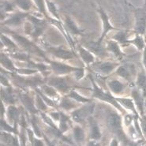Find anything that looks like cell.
<instances>
[{"label":"cell","mask_w":146,"mask_h":146,"mask_svg":"<svg viewBox=\"0 0 146 146\" xmlns=\"http://www.w3.org/2000/svg\"><path fill=\"white\" fill-rule=\"evenodd\" d=\"M20 97L23 104L27 110H29L31 113H36V110L35 108V101L33 99L31 98L30 96H28L27 94H21Z\"/></svg>","instance_id":"9a60e30c"},{"label":"cell","mask_w":146,"mask_h":146,"mask_svg":"<svg viewBox=\"0 0 146 146\" xmlns=\"http://www.w3.org/2000/svg\"><path fill=\"white\" fill-rule=\"evenodd\" d=\"M90 137L93 140H99L101 137V133L98 125L92 122L90 126Z\"/></svg>","instance_id":"484cf974"},{"label":"cell","mask_w":146,"mask_h":146,"mask_svg":"<svg viewBox=\"0 0 146 146\" xmlns=\"http://www.w3.org/2000/svg\"><path fill=\"white\" fill-rule=\"evenodd\" d=\"M28 17V14L26 13H16V14L11 15L7 21H5L4 25H13V26H17L22 23V21H24L25 18Z\"/></svg>","instance_id":"4fadbf2b"},{"label":"cell","mask_w":146,"mask_h":146,"mask_svg":"<svg viewBox=\"0 0 146 146\" xmlns=\"http://www.w3.org/2000/svg\"><path fill=\"white\" fill-rule=\"evenodd\" d=\"M15 7L16 6H15V4L14 3H4L2 5V10L5 11V12L9 13V12H11V11H14Z\"/></svg>","instance_id":"74e56055"},{"label":"cell","mask_w":146,"mask_h":146,"mask_svg":"<svg viewBox=\"0 0 146 146\" xmlns=\"http://www.w3.org/2000/svg\"><path fill=\"white\" fill-rule=\"evenodd\" d=\"M72 100L73 99L69 97V96H66V97H64V98L62 100L61 103H60V106L62 108L65 110H71L72 108H74L75 104L74 103L72 102Z\"/></svg>","instance_id":"1f68e13d"},{"label":"cell","mask_w":146,"mask_h":146,"mask_svg":"<svg viewBox=\"0 0 146 146\" xmlns=\"http://www.w3.org/2000/svg\"><path fill=\"white\" fill-rule=\"evenodd\" d=\"M14 3L15 4L16 7L24 11L31 10L32 7H33L32 0H14Z\"/></svg>","instance_id":"44dd1931"},{"label":"cell","mask_w":146,"mask_h":146,"mask_svg":"<svg viewBox=\"0 0 146 146\" xmlns=\"http://www.w3.org/2000/svg\"><path fill=\"white\" fill-rule=\"evenodd\" d=\"M144 7L146 8V0H145V3H144Z\"/></svg>","instance_id":"7bdbcfd3"},{"label":"cell","mask_w":146,"mask_h":146,"mask_svg":"<svg viewBox=\"0 0 146 146\" xmlns=\"http://www.w3.org/2000/svg\"><path fill=\"white\" fill-rule=\"evenodd\" d=\"M137 85L138 89L141 92L144 97L146 98V72L145 70L141 71L137 74Z\"/></svg>","instance_id":"5bb4252c"},{"label":"cell","mask_w":146,"mask_h":146,"mask_svg":"<svg viewBox=\"0 0 146 146\" xmlns=\"http://www.w3.org/2000/svg\"><path fill=\"white\" fill-rule=\"evenodd\" d=\"M7 114H8V116L10 120L14 122H17L19 119V116H20V111L17 110V108H15L14 106H10L8 108Z\"/></svg>","instance_id":"4316f807"},{"label":"cell","mask_w":146,"mask_h":146,"mask_svg":"<svg viewBox=\"0 0 146 146\" xmlns=\"http://www.w3.org/2000/svg\"><path fill=\"white\" fill-rule=\"evenodd\" d=\"M48 51L55 57L62 59H71L75 57L74 54L72 51L61 48H51L48 49Z\"/></svg>","instance_id":"30bf717a"},{"label":"cell","mask_w":146,"mask_h":146,"mask_svg":"<svg viewBox=\"0 0 146 146\" xmlns=\"http://www.w3.org/2000/svg\"><path fill=\"white\" fill-rule=\"evenodd\" d=\"M73 134L74 139L78 142H82L85 140V133L84 130L79 127V126H75L73 129Z\"/></svg>","instance_id":"f546056e"},{"label":"cell","mask_w":146,"mask_h":146,"mask_svg":"<svg viewBox=\"0 0 146 146\" xmlns=\"http://www.w3.org/2000/svg\"><path fill=\"white\" fill-rule=\"evenodd\" d=\"M92 111H93V107L92 106H85L84 108L75 110V111L72 112V118L75 122L82 123L92 113Z\"/></svg>","instance_id":"ba28073f"},{"label":"cell","mask_w":146,"mask_h":146,"mask_svg":"<svg viewBox=\"0 0 146 146\" xmlns=\"http://www.w3.org/2000/svg\"><path fill=\"white\" fill-rule=\"evenodd\" d=\"M107 123L109 129L120 137L121 139H126V136L122 132V122L121 117L116 112H110L107 117Z\"/></svg>","instance_id":"7a4b0ae2"},{"label":"cell","mask_w":146,"mask_h":146,"mask_svg":"<svg viewBox=\"0 0 146 146\" xmlns=\"http://www.w3.org/2000/svg\"><path fill=\"white\" fill-rule=\"evenodd\" d=\"M1 83L2 85H5V86H9V82L4 76H1Z\"/></svg>","instance_id":"60d3db41"},{"label":"cell","mask_w":146,"mask_h":146,"mask_svg":"<svg viewBox=\"0 0 146 146\" xmlns=\"http://www.w3.org/2000/svg\"><path fill=\"white\" fill-rule=\"evenodd\" d=\"M99 14L100 15V17H101V20H102L103 22V27H104V31H103V33L101 35V36L100 38L99 39V40L96 42V44L97 45H100V44H101V42L104 40V38L105 36L107 33L110 32V31L113 30V29H115V28L113 27L111 24V22H110V21H109V17L108 16V14H106L105 11L103 10V9H100L98 10Z\"/></svg>","instance_id":"52a82bcc"},{"label":"cell","mask_w":146,"mask_h":146,"mask_svg":"<svg viewBox=\"0 0 146 146\" xmlns=\"http://www.w3.org/2000/svg\"><path fill=\"white\" fill-rule=\"evenodd\" d=\"M143 65H144L145 70L146 72V47L144 49V53H143Z\"/></svg>","instance_id":"b9f144b4"},{"label":"cell","mask_w":146,"mask_h":146,"mask_svg":"<svg viewBox=\"0 0 146 146\" xmlns=\"http://www.w3.org/2000/svg\"><path fill=\"white\" fill-rule=\"evenodd\" d=\"M42 92L44 94L48 96L49 97H56L58 96V93L56 90L53 88V86H49V85H43L42 86Z\"/></svg>","instance_id":"4dcf8cb0"},{"label":"cell","mask_w":146,"mask_h":146,"mask_svg":"<svg viewBox=\"0 0 146 146\" xmlns=\"http://www.w3.org/2000/svg\"><path fill=\"white\" fill-rule=\"evenodd\" d=\"M135 72H136L135 66L133 65L129 64V63L119 66L117 70V74L120 77H122L129 82H130L133 79L132 78L133 77V75L135 74Z\"/></svg>","instance_id":"9c48e42d"},{"label":"cell","mask_w":146,"mask_h":146,"mask_svg":"<svg viewBox=\"0 0 146 146\" xmlns=\"http://www.w3.org/2000/svg\"><path fill=\"white\" fill-rule=\"evenodd\" d=\"M68 96L73 99V100H74L75 101H77V102L85 103H85H88L89 101H90V100H89V99L83 97L82 96H81L80 94H78V92H75V91H74V90L70 92Z\"/></svg>","instance_id":"d6a6232c"},{"label":"cell","mask_w":146,"mask_h":146,"mask_svg":"<svg viewBox=\"0 0 146 146\" xmlns=\"http://www.w3.org/2000/svg\"><path fill=\"white\" fill-rule=\"evenodd\" d=\"M78 51H79V54H80L81 57L83 59V61L85 62L87 65L92 63L93 62L95 61V58H94L93 54L90 51H88L87 49L79 46Z\"/></svg>","instance_id":"e0dca14e"},{"label":"cell","mask_w":146,"mask_h":146,"mask_svg":"<svg viewBox=\"0 0 146 146\" xmlns=\"http://www.w3.org/2000/svg\"><path fill=\"white\" fill-rule=\"evenodd\" d=\"M46 4H47L48 10H49V11L51 12V14H53L54 17H58V16H57V9L55 8L54 4L52 2H51V1H48V0L46 1Z\"/></svg>","instance_id":"f35d334b"},{"label":"cell","mask_w":146,"mask_h":146,"mask_svg":"<svg viewBox=\"0 0 146 146\" xmlns=\"http://www.w3.org/2000/svg\"><path fill=\"white\" fill-rule=\"evenodd\" d=\"M32 124H33V132L38 137H41V132L40 129H39V126H38L37 123H36V119L33 116V120H32Z\"/></svg>","instance_id":"ab89813d"},{"label":"cell","mask_w":146,"mask_h":146,"mask_svg":"<svg viewBox=\"0 0 146 146\" xmlns=\"http://www.w3.org/2000/svg\"><path fill=\"white\" fill-rule=\"evenodd\" d=\"M1 39H2V42L3 43L4 45L8 48L9 49H12V50H15V49H17V45L15 44V43H14L12 40H10V39L8 37H7L5 35H2L1 36Z\"/></svg>","instance_id":"e575fe53"},{"label":"cell","mask_w":146,"mask_h":146,"mask_svg":"<svg viewBox=\"0 0 146 146\" xmlns=\"http://www.w3.org/2000/svg\"><path fill=\"white\" fill-rule=\"evenodd\" d=\"M108 87L113 93L119 94L122 92L124 85L118 80H111L108 82Z\"/></svg>","instance_id":"ffe728a7"},{"label":"cell","mask_w":146,"mask_h":146,"mask_svg":"<svg viewBox=\"0 0 146 146\" xmlns=\"http://www.w3.org/2000/svg\"><path fill=\"white\" fill-rule=\"evenodd\" d=\"M40 96L37 95L36 96L35 104H36V106L37 107L38 109H40L41 111H45V110H47V104H45L46 102L44 101L43 99L40 98Z\"/></svg>","instance_id":"d590c367"},{"label":"cell","mask_w":146,"mask_h":146,"mask_svg":"<svg viewBox=\"0 0 146 146\" xmlns=\"http://www.w3.org/2000/svg\"><path fill=\"white\" fill-rule=\"evenodd\" d=\"M113 39L115 41H118L119 43H122V44H126V43H129V40H128V35L126 33V32L122 31V32H119V33L113 37Z\"/></svg>","instance_id":"836d02e7"},{"label":"cell","mask_w":146,"mask_h":146,"mask_svg":"<svg viewBox=\"0 0 146 146\" xmlns=\"http://www.w3.org/2000/svg\"><path fill=\"white\" fill-rule=\"evenodd\" d=\"M135 25L134 30L136 33L145 35L146 33V8H137L134 10Z\"/></svg>","instance_id":"277c9868"},{"label":"cell","mask_w":146,"mask_h":146,"mask_svg":"<svg viewBox=\"0 0 146 146\" xmlns=\"http://www.w3.org/2000/svg\"><path fill=\"white\" fill-rule=\"evenodd\" d=\"M91 80H92V85H93V95H92L93 97L99 99V100H103V101H106V102L110 103L111 104H112L116 108L120 110L121 111H123V109L120 106V104H118V101H117L116 98H114L109 92H104V90H102L101 88L99 87L98 85L96 84L92 78Z\"/></svg>","instance_id":"3957f363"},{"label":"cell","mask_w":146,"mask_h":146,"mask_svg":"<svg viewBox=\"0 0 146 146\" xmlns=\"http://www.w3.org/2000/svg\"><path fill=\"white\" fill-rule=\"evenodd\" d=\"M49 85L62 92H68L70 85L64 78H54L49 82Z\"/></svg>","instance_id":"8fae6325"},{"label":"cell","mask_w":146,"mask_h":146,"mask_svg":"<svg viewBox=\"0 0 146 146\" xmlns=\"http://www.w3.org/2000/svg\"><path fill=\"white\" fill-rule=\"evenodd\" d=\"M2 99L4 101L9 103L10 104H14V98L13 96V92L11 91V89H2Z\"/></svg>","instance_id":"f1b7e54d"},{"label":"cell","mask_w":146,"mask_h":146,"mask_svg":"<svg viewBox=\"0 0 146 146\" xmlns=\"http://www.w3.org/2000/svg\"><path fill=\"white\" fill-rule=\"evenodd\" d=\"M1 141L7 145H18L19 144L16 141V138L13 135L9 133V132H2L1 136Z\"/></svg>","instance_id":"cb8c5ba5"},{"label":"cell","mask_w":146,"mask_h":146,"mask_svg":"<svg viewBox=\"0 0 146 146\" xmlns=\"http://www.w3.org/2000/svg\"><path fill=\"white\" fill-rule=\"evenodd\" d=\"M65 23H66V27L68 28V29L71 33H73L74 34H81V32L79 30V29L78 28V26L76 25L74 22V21L72 20L71 18L70 17H66V19H65Z\"/></svg>","instance_id":"83f0119b"},{"label":"cell","mask_w":146,"mask_h":146,"mask_svg":"<svg viewBox=\"0 0 146 146\" xmlns=\"http://www.w3.org/2000/svg\"><path fill=\"white\" fill-rule=\"evenodd\" d=\"M12 36L15 39V41L20 45L21 47H22L23 49H25V51H29L30 53H33V54H37V55L40 56V57L46 58L44 53L40 51V49H39L33 43H32L31 41L27 40L26 38L23 37L21 36H19V35H14V33H13Z\"/></svg>","instance_id":"5b68a950"},{"label":"cell","mask_w":146,"mask_h":146,"mask_svg":"<svg viewBox=\"0 0 146 146\" xmlns=\"http://www.w3.org/2000/svg\"><path fill=\"white\" fill-rule=\"evenodd\" d=\"M132 97L135 103L137 108L140 111V114L144 115V96L139 89H134L132 92Z\"/></svg>","instance_id":"7c38bea8"},{"label":"cell","mask_w":146,"mask_h":146,"mask_svg":"<svg viewBox=\"0 0 146 146\" xmlns=\"http://www.w3.org/2000/svg\"><path fill=\"white\" fill-rule=\"evenodd\" d=\"M129 43L133 44L135 47H136L139 51H141V50H144L146 47V44L144 39L142 37V35L140 34H136V36L134 39H133L131 40H129Z\"/></svg>","instance_id":"603a6c76"},{"label":"cell","mask_w":146,"mask_h":146,"mask_svg":"<svg viewBox=\"0 0 146 146\" xmlns=\"http://www.w3.org/2000/svg\"><path fill=\"white\" fill-rule=\"evenodd\" d=\"M59 131L62 133L65 132L69 128V124L70 123L68 116H66L63 113H60V119H59Z\"/></svg>","instance_id":"d4e9b609"},{"label":"cell","mask_w":146,"mask_h":146,"mask_svg":"<svg viewBox=\"0 0 146 146\" xmlns=\"http://www.w3.org/2000/svg\"><path fill=\"white\" fill-rule=\"evenodd\" d=\"M117 101L119 102L122 105H123L126 108L131 110L137 116V112L136 110V105L133 101V99L131 98H116Z\"/></svg>","instance_id":"ac0fdd59"},{"label":"cell","mask_w":146,"mask_h":146,"mask_svg":"<svg viewBox=\"0 0 146 146\" xmlns=\"http://www.w3.org/2000/svg\"><path fill=\"white\" fill-rule=\"evenodd\" d=\"M35 4L36 5L39 10L40 11V13H43L44 15H46V1L45 0H33Z\"/></svg>","instance_id":"8d00e7d4"},{"label":"cell","mask_w":146,"mask_h":146,"mask_svg":"<svg viewBox=\"0 0 146 146\" xmlns=\"http://www.w3.org/2000/svg\"><path fill=\"white\" fill-rule=\"evenodd\" d=\"M51 65L53 71L56 74L58 75L66 74H69L71 72H78V70H81V69L70 66L69 65L63 64V63L58 62H51Z\"/></svg>","instance_id":"8992f818"},{"label":"cell","mask_w":146,"mask_h":146,"mask_svg":"<svg viewBox=\"0 0 146 146\" xmlns=\"http://www.w3.org/2000/svg\"><path fill=\"white\" fill-rule=\"evenodd\" d=\"M28 20L29 21L26 22L28 28L25 27L26 33L35 38L40 36L46 28V22L33 16H28Z\"/></svg>","instance_id":"6da1fadb"},{"label":"cell","mask_w":146,"mask_h":146,"mask_svg":"<svg viewBox=\"0 0 146 146\" xmlns=\"http://www.w3.org/2000/svg\"><path fill=\"white\" fill-rule=\"evenodd\" d=\"M1 64L3 67L7 69L10 71H16V68L14 66V63L12 62V61L10 60V58H8L7 54H5L4 53L1 54Z\"/></svg>","instance_id":"7402d4cb"},{"label":"cell","mask_w":146,"mask_h":146,"mask_svg":"<svg viewBox=\"0 0 146 146\" xmlns=\"http://www.w3.org/2000/svg\"><path fill=\"white\" fill-rule=\"evenodd\" d=\"M115 67V63H113L111 62H103L99 63L97 66V69L103 74H109Z\"/></svg>","instance_id":"d6986e66"},{"label":"cell","mask_w":146,"mask_h":146,"mask_svg":"<svg viewBox=\"0 0 146 146\" xmlns=\"http://www.w3.org/2000/svg\"><path fill=\"white\" fill-rule=\"evenodd\" d=\"M107 48H108V50L109 51H111L112 54H115V56L116 58H122L123 54H122V51H121L120 47H119V44L117 43V41H109L108 43V47Z\"/></svg>","instance_id":"2e32d148"}]
</instances>
